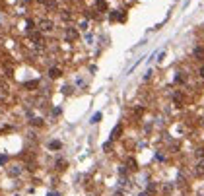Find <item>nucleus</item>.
I'll return each instance as SVG.
<instances>
[{
	"label": "nucleus",
	"instance_id": "9b49d317",
	"mask_svg": "<svg viewBox=\"0 0 204 196\" xmlns=\"http://www.w3.org/2000/svg\"><path fill=\"white\" fill-rule=\"evenodd\" d=\"M49 148H51V149H60V148H62V144H60V142H57V140H52L51 144H49Z\"/></svg>",
	"mask_w": 204,
	"mask_h": 196
},
{
	"label": "nucleus",
	"instance_id": "2eb2a0df",
	"mask_svg": "<svg viewBox=\"0 0 204 196\" xmlns=\"http://www.w3.org/2000/svg\"><path fill=\"white\" fill-rule=\"evenodd\" d=\"M99 120H101V113H95L92 117V122H99Z\"/></svg>",
	"mask_w": 204,
	"mask_h": 196
},
{
	"label": "nucleus",
	"instance_id": "dca6fc26",
	"mask_svg": "<svg viewBox=\"0 0 204 196\" xmlns=\"http://www.w3.org/2000/svg\"><path fill=\"white\" fill-rule=\"evenodd\" d=\"M31 124H33V126H43V120H41V119H33Z\"/></svg>",
	"mask_w": 204,
	"mask_h": 196
},
{
	"label": "nucleus",
	"instance_id": "f257e3e1",
	"mask_svg": "<svg viewBox=\"0 0 204 196\" xmlns=\"http://www.w3.org/2000/svg\"><path fill=\"white\" fill-rule=\"evenodd\" d=\"M78 37H80V33H78V29H76V27H72V25H70V27H66V31H64V39H66L68 43L76 41Z\"/></svg>",
	"mask_w": 204,
	"mask_h": 196
},
{
	"label": "nucleus",
	"instance_id": "f03ea898",
	"mask_svg": "<svg viewBox=\"0 0 204 196\" xmlns=\"http://www.w3.org/2000/svg\"><path fill=\"white\" fill-rule=\"evenodd\" d=\"M52 29H55V23H52L51 20H41L39 22V31L41 33H51Z\"/></svg>",
	"mask_w": 204,
	"mask_h": 196
},
{
	"label": "nucleus",
	"instance_id": "4468645a",
	"mask_svg": "<svg viewBox=\"0 0 204 196\" xmlns=\"http://www.w3.org/2000/svg\"><path fill=\"white\" fill-rule=\"evenodd\" d=\"M66 167V161H64V159H58V161H57V169H64Z\"/></svg>",
	"mask_w": 204,
	"mask_h": 196
},
{
	"label": "nucleus",
	"instance_id": "6ab92c4d",
	"mask_svg": "<svg viewBox=\"0 0 204 196\" xmlns=\"http://www.w3.org/2000/svg\"><path fill=\"white\" fill-rule=\"evenodd\" d=\"M6 161H8V157H6V155H0V163H2V165H4Z\"/></svg>",
	"mask_w": 204,
	"mask_h": 196
},
{
	"label": "nucleus",
	"instance_id": "f8f14e48",
	"mask_svg": "<svg viewBox=\"0 0 204 196\" xmlns=\"http://www.w3.org/2000/svg\"><path fill=\"white\" fill-rule=\"evenodd\" d=\"M197 175H204V159L198 161V165H197Z\"/></svg>",
	"mask_w": 204,
	"mask_h": 196
},
{
	"label": "nucleus",
	"instance_id": "ddd939ff",
	"mask_svg": "<svg viewBox=\"0 0 204 196\" xmlns=\"http://www.w3.org/2000/svg\"><path fill=\"white\" fill-rule=\"evenodd\" d=\"M97 8H99V10H107V4H105V0H97Z\"/></svg>",
	"mask_w": 204,
	"mask_h": 196
},
{
	"label": "nucleus",
	"instance_id": "a211bd4d",
	"mask_svg": "<svg viewBox=\"0 0 204 196\" xmlns=\"http://www.w3.org/2000/svg\"><path fill=\"white\" fill-rule=\"evenodd\" d=\"M156 189H157L156 184H150V186H148V192H152V194H154V192H156Z\"/></svg>",
	"mask_w": 204,
	"mask_h": 196
},
{
	"label": "nucleus",
	"instance_id": "9d476101",
	"mask_svg": "<svg viewBox=\"0 0 204 196\" xmlns=\"http://www.w3.org/2000/svg\"><path fill=\"white\" fill-rule=\"evenodd\" d=\"M60 16H62V20H64V22L72 20V14H70V10H62V12H60Z\"/></svg>",
	"mask_w": 204,
	"mask_h": 196
},
{
	"label": "nucleus",
	"instance_id": "aec40b11",
	"mask_svg": "<svg viewBox=\"0 0 204 196\" xmlns=\"http://www.w3.org/2000/svg\"><path fill=\"white\" fill-rule=\"evenodd\" d=\"M198 74H200V76L204 78V66H200V70H198Z\"/></svg>",
	"mask_w": 204,
	"mask_h": 196
},
{
	"label": "nucleus",
	"instance_id": "6e6552de",
	"mask_svg": "<svg viewBox=\"0 0 204 196\" xmlns=\"http://www.w3.org/2000/svg\"><path fill=\"white\" fill-rule=\"evenodd\" d=\"M37 86H39V82H37V80H31V82H25V84H23V87H25V90H35Z\"/></svg>",
	"mask_w": 204,
	"mask_h": 196
},
{
	"label": "nucleus",
	"instance_id": "f3484780",
	"mask_svg": "<svg viewBox=\"0 0 204 196\" xmlns=\"http://www.w3.org/2000/svg\"><path fill=\"white\" fill-rule=\"evenodd\" d=\"M171 190H173V184H165V186H163V192H165V194H169Z\"/></svg>",
	"mask_w": 204,
	"mask_h": 196
},
{
	"label": "nucleus",
	"instance_id": "20e7f679",
	"mask_svg": "<svg viewBox=\"0 0 204 196\" xmlns=\"http://www.w3.org/2000/svg\"><path fill=\"white\" fill-rule=\"evenodd\" d=\"M20 173H22L20 165H10V167H8V175H10V177H17Z\"/></svg>",
	"mask_w": 204,
	"mask_h": 196
},
{
	"label": "nucleus",
	"instance_id": "423d86ee",
	"mask_svg": "<svg viewBox=\"0 0 204 196\" xmlns=\"http://www.w3.org/2000/svg\"><path fill=\"white\" fill-rule=\"evenodd\" d=\"M127 167L130 169V171H136V169H138V165H136V159H134V157H128V159H127Z\"/></svg>",
	"mask_w": 204,
	"mask_h": 196
},
{
	"label": "nucleus",
	"instance_id": "1a4fd4ad",
	"mask_svg": "<svg viewBox=\"0 0 204 196\" xmlns=\"http://www.w3.org/2000/svg\"><path fill=\"white\" fill-rule=\"evenodd\" d=\"M173 103H177V105L181 107V105H183V95H181V93H175V95H173Z\"/></svg>",
	"mask_w": 204,
	"mask_h": 196
},
{
	"label": "nucleus",
	"instance_id": "7ed1b4c3",
	"mask_svg": "<svg viewBox=\"0 0 204 196\" xmlns=\"http://www.w3.org/2000/svg\"><path fill=\"white\" fill-rule=\"evenodd\" d=\"M60 76H62V70H60V68H57V66L49 68V78L55 80V78H60Z\"/></svg>",
	"mask_w": 204,
	"mask_h": 196
},
{
	"label": "nucleus",
	"instance_id": "0eeeda50",
	"mask_svg": "<svg viewBox=\"0 0 204 196\" xmlns=\"http://www.w3.org/2000/svg\"><path fill=\"white\" fill-rule=\"evenodd\" d=\"M192 55H194V58H197V60H202V58H204V49H202V47H197Z\"/></svg>",
	"mask_w": 204,
	"mask_h": 196
},
{
	"label": "nucleus",
	"instance_id": "39448f33",
	"mask_svg": "<svg viewBox=\"0 0 204 196\" xmlns=\"http://www.w3.org/2000/svg\"><path fill=\"white\" fill-rule=\"evenodd\" d=\"M121 134H122V124H117V126L113 128V132H111V140L121 138Z\"/></svg>",
	"mask_w": 204,
	"mask_h": 196
}]
</instances>
